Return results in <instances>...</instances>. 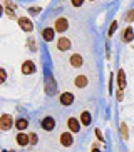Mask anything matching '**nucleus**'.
I'll return each mask as SVG.
<instances>
[{"instance_id": "nucleus-11", "label": "nucleus", "mask_w": 134, "mask_h": 152, "mask_svg": "<svg viewBox=\"0 0 134 152\" xmlns=\"http://www.w3.org/2000/svg\"><path fill=\"white\" fill-rule=\"evenodd\" d=\"M60 104L62 105H72L74 104V94L72 92H64V94H60Z\"/></svg>"}, {"instance_id": "nucleus-17", "label": "nucleus", "mask_w": 134, "mask_h": 152, "mask_svg": "<svg viewBox=\"0 0 134 152\" xmlns=\"http://www.w3.org/2000/svg\"><path fill=\"white\" fill-rule=\"evenodd\" d=\"M27 125H29V121H27V119H24V117H22V119H17V121H15V127H17L20 132L27 129Z\"/></svg>"}, {"instance_id": "nucleus-2", "label": "nucleus", "mask_w": 134, "mask_h": 152, "mask_svg": "<svg viewBox=\"0 0 134 152\" xmlns=\"http://www.w3.org/2000/svg\"><path fill=\"white\" fill-rule=\"evenodd\" d=\"M67 28H69V20H67L66 17H59L57 20H55V23H54V30L55 32H67Z\"/></svg>"}, {"instance_id": "nucleus-5", "label": "nucleus", "mask_w": 134, "mask_h": 152, "mask_svg": "<svg viewBox=\"0 0 134 152\" xmlns=\"http://www.w3.org/2000/svg\"><path fill=\"white\" fill-rule=\"evenodd\" d=\"M80 122L77 121L76 117H69V119H67V127H69V130H71L72 134H76V132H79L80 130Z\"/></svg>"}, {"instance_id": "nucleus-12", "label": "nucleus", "mask_w": 134, "mask_h": 152, "mask_svg": "<svg viewBox=\"0 0 134 152\" xmlns=\"http://www.w3.org/2000/svg\"><path fill=\"white\" fill-rule=\"evenodd\" d=\"M117 87H119L121 90L126 89V72L122 70V69L117 70Z\"/></svg>"}, {"instance_id": "nucleus-4", "label": "nucleus", "mask_w": 134, "mask_h": 152, "mask_svg": "<svg viewBox=\"0 0 134 152\" xmlns=\"http://www.w3.org/2000/svg\"><path fill=\"white\" fill-rule=\"evenodd\" d=\"M18 25H20V28H22L24 32H32L34 30V23L30 22V18L27 17H18Z\"/></svg>"}, {"instance_id": "nucleus-20", "label": "nucleus", "mask_w": 134, "mask_h": 152, "mask_svg": "<svg viewBox=\"0 0 134 152\" xmlns=\"http://www.w3.org/2000/svg\"><path fill=\"white\" fill-rule=\"evenodd\" d=\"M5 80H7V70H5V69H2V67H0V85L4 84Z\"/></svg>"}, {"instance_id": "nucleus-16", "label": "nucleus", "mask_w": 134, "mask_h": 152, "mask_svg": "<svg viewBox=\"0 0 134 152\" xmlns=\"http://www.w3.org/2000/svg\"><path fill=\"white\" fill-rule=\"evenodd\" d=\"M17 144L20 145V147L29 145V135L24 134V132H18V134H17Z\"/></svg>"}, {"instance_id": "nucleus-15", "label": "nucleus", "mask_w": 134, "mask_h": 152, "mask_svg": "<svg viewBox=\"0 0 134 152\" xmlns=\"http://www.w3.org/2000/svg\"><path fill=\"white\" fill-rule=\"evenodd\" d=\"M54 28H50V27H47V28H44L42 30V39H44L45 42H52L54 40Z\"/></svg>"}, {"instance_id": "nucleus-31", "label": "nucleus", "mask_w": 134, "mask_h": 152, "mask_svg": "<svg viewBox=\"0 0 134 152\" xmlns=\"http://www.w3.org/2000/svg\"><path fill=\"white\" fill-rule=\"evenodd\" d=\"M4 152H10V151H4Z\"/></svg>"}, {"instance_id": "nucleus-3", "label": "nucleus", "mask_w": 134, "mask_h": 152, "mask_svg": "<svg viewBox=\"0 0 134 152\" xmlns=\"http://www.w3.org/2000/svg\"><path fill=\"white\" fill-rule=\"evenodd\" d=\"M40 125H42V129H44L45 132H50V130L55 129V119H54V117H44L42 122H40Z\"/></svg>"}, {"instance_id": "nucleus-14", "label": "nucleus", "mask_w": 134, "mask_h": 152, "mask_svg": "<svg viewBox=\"0 0 134 152\" xmlns=\"http://www.w3.org/2000/svg\"><path fill=\"white\" fill-rule=\"evenodd\" d=\"M91 121H92V117H91V112H89V110L80 112V124L84 125V127L91 125Z\"/></svg>"}, {"instance_id": "nucleus-21", "label": "nucleus", "mask_w": 134, "mask_h": 152, "mask_svg": "<svg viewBox=\"0 0 134 152\" xmlns=\"http://www.w3.org/2000/svg\"><path fill=\"white\" fill-rule=\"evenodd\" d=\"M29 144H30V145H35L37 144V134H34V132L29 134Z\"/></svg>"}, {"instance_id": "nucleus-23", "label": "nucleus", "mask_w": 134, "mask_h": 152, "mask_svg": "<svg viewBox=\"0 0 134 152\" xmlns=\"http://www.w3.org/2000/svg\"><path fill=\"white\" fill-rule=\"evenodd\" d=\"M27 45H29V49H30L32 52H35V50H37V47H35V40H34L32 37L29 39V40H27Z\"/></svg>"}, {"instance_id": "nucleus-27", "label": "nucleus", "mask_w": 134, "mask_h": 152, "mask_svg": "<svg viewBox=\"0 0 134 152\" xmlns=\"http://www.w3.org/2000/svg\"><path fill=\"white\" fill-rule=\"evenodd\" d=\"M96 137H97L99 140H101V142H102V140H104V137H102V132H101V130H99V129H96Z\"/></svg>"}, {"instance_id": "nucleus-10", "label": "nucleus", "mask_w": 134, "mask_h": 152, "mask_svg": "<svg viewBox=\"0 0 134 152\" xmlns=\"http://www.w3.org/2000/svg\"><path fill=\"white\" fill-rule=\"evenodd\" d=\"M87 77L84 75V74H80V75H76V79H74V85H76L77 89H84V87H87Z\"/></svg>"}, {"instance_id": "nucleus-22", "label": "nucleus", "mask_w": 134, "mask_h": 152, "mask_svg": "<svg viewBox=\"0 0 134 152\" xmlns=\"http://www.w3.org/2000/svg\"><path fill=\"white\" fill-rule=\"evenodd\" d=\"M124 20H126V22H133V20H134V9L129 10V12L124 15Z\"/></svg>"}, {"instance_id": "nucleus-28", "label": "nucleus", "mask_w": 134, "mask_h": 152, "mask_svg": "<svg viewBox=\"0 0 134 152\" xmlns=\"http://www.w3.org/2000/svg\"><path fill=\"white\" fill-rule=\"evenodd\" d=\"M29 12H30V14H39V12H40V7H32Z\"/></svg>"}, {"instance_id": "nucleus-18", "label": "nucleus", "mask_w": 134, "mask_h": 152, "mask_svg": "<svg viewBox=\"0 0 134 152\" xmlns=\"http://www.w3.org/2000/svg\"><path fill=\"white\" fill-rule=\"evenodd\" d=\"M119 130H121V135H122V139H124V140H127V137H129V132H127V124H126V122H121Z\"/></svg>"}, {"instance_id": "nucleus-25", "label": "nucleus", "mask_w": 134, "mask_h": 152, "mask_svg": "<svg viewBox=\"0 0 134 152\" xmlns=\"http://www.w3.org/2000/svg\"><path fill=\"white\" fill-rule=\"evenodd\" d=\"M116 99H117V100H119V102H121V100H122V99H124V94H122V90H117V92H116Z\"/></svg>"}, {"instance_id": "nucleus-24", "label": "nucleus", "mask_w": 134, "mask_h": 152, "mask_svg": "<svg viewBox=\"0 0 134 152\" xmlns=\"http://www.w3.org/2000/svg\"><path fill=\"white\" fill-rule=\"evenodd\" d=\"M13 10H15V9H12V7H7V10H5V14H7V17L15 18V14H13Z\"/></svg>"}, {"instance_id": "nucleus-26", "label": "nucleus", "mask_w": 134, "mask_h": 152, "mask_svg": "<svg viewBox=\"0 0 134 152\" xmlns=\"http://www.w3.org/2000/svg\"><path fill=\"white\" fill-rule=\"evenodd\" d=\"M72 2V5H74V7H80V5L84 4V0H71Z\"/></svg>"}, {"instance_id": "nucleus-6", "label": "nucleus", "mask_w": 134, "mask_h": 152, "mask_svg": "<svg viewBox=\"0 0 134 152\" xmlns=\"http://www.w3.org/2000/svg\"><path fill=\"white\" fill-rule=\"evenodd\" d=\"M35 70H37L35 64L32 62V60H25V62L22 64V74H24V75H32Z\"/></svg>"}, {"instance_id": "nucleus-8", "label": "nucleus", "mask_w": 134, "mask_h": 152, "mask_svg": "<svg viewBox=\"0 0 134 152\" xmlns=\"http://www.w3.org/2000/svg\"><path fill=\"white\" fill-rule=\"evenodd\" d=\"M69 62H71V65H72V67L79 69V67H82V65H84V57H82L80 54H74V55H71V58H69Z\"/></svg>"}, {"instance_id": "nucleus-9", "label": "nucleus", "mask_w": 134, "mask_h": 152, "mask_svg": "<svg viewBox=\"0 0 134 152\" xmlns=\"http://www.w3.org/2000/svg\"><path fill=\"white\" fill-rule=\"evenodd\" d=\"M72 45H71V40L67 39V37H60L57 40V49L60 50V52H66V50H69Z\"/></svg>"}, {"instance_id": "nucleus-1", "label": "nucleus", "mask_w": 134, "mask_h": 152, "mask_svg": "<svg viewBox=\"0 0 134 152\" xmlns=\"http://www.w3.org/2000/svg\"><path fill=\"white\" fill-rule=\"evenodd\" d=\"M13 125V117L10 114H2L0 115V130H10Z\"/></svg>"}, {"instance_id": "nucleus-30", "label": "nucleus", "mask_w": 134, "mask_h": 152, "mask_svg": "<svg viewBox=\"0 0 134 152\" xmlns=\"http://www.w3.org/2000/svg\"><path fill=\"white\" fill-rule=\"evenodd\" d=\"M4 14V7H2V5H0V15Z\"/></svg>"}, {"instance_id": "nucleus-32", "label": "nucleus", "mask_w": 134, "mask_h": 152, "mask_svg": "<svg viewBox=\"0 0 134 152\" xmlns=\"http://www.w3.org/2000/svg\"><path fill=\"white\" fill-rule=\"evenodd\" d=\"M91 2H94V0H91Z\"/></svg>"}, {"instance_id": "nucleus-19", "label": "nucleus", "mask_w": 134, "mask_h": 152, "mask_svg": "<svg viewBox=\"0 0 134 152\" xmlns=\"http://www.w3.org/2000/svg\"><path fill=\"white\" fill-rule=\"evenodd\" d=\"M116 28H117V22L114 20V22L111 23V27H109V32H107V37H112V34L116 32Z\"/></svg>"}, {"instance_id": "nucleus-7", "label": "nucleus", "mask_w": 134, "mask_h": 152, "mask_svg": "<svg viewBox=\"0 0 134 152\" xmlns=\"http://www.w3.org/2000/svg\"><path fill=\"white\" fill-rule=\"evenodd\" d=\"M59 139H60V144H62L64 147H71L72 144H74V137H72V132H62Z\"/></svg>"}, {"instance_id": "nucleus-29", "label": "nucleus", "mask_w": 134, "mask_h": 152, "mask_svg": "<svg viewBox=\"0 0 134 152\" xmlns=\"http://www.w3.org/2000/svg\"><path fill=\"white\" fill-rule=\"evenodd\" d=\"M91 152H101V151H99V149L96 147V145H94V147H92V151H91Z\"/></svg>"}, {"instance_id": "nucleus-13", "label": "nucleus", "mask_w": 134, "mask_h": 152, "mask_svg": "<svg viewBox=\"0 0 134 152\" xmlns=\"http://www.w3.org/2000/svg\"><path fill=\"white\" fill-rule=\"evenodd\" d=\"M133 39H134V30L131 27H126L124 28V34H122V42L129 44V42H133Z\"/></svg>"}]
</instances>
